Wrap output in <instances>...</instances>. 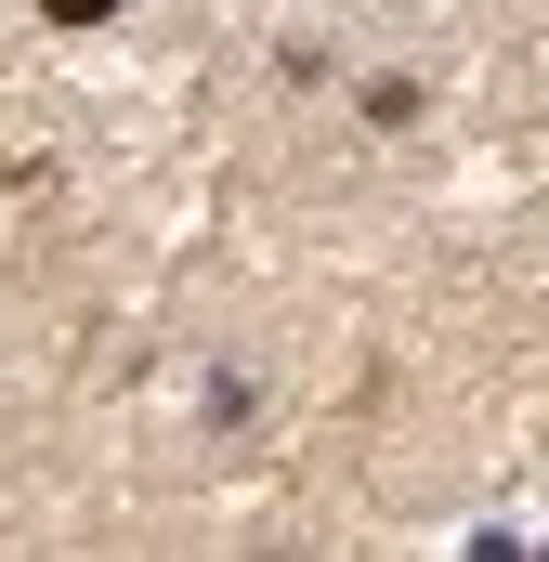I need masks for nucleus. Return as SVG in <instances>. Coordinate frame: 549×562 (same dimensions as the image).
<instances>
[{"label":"nucleus","mask_w":549,"mask_h":562,"mask_svg":"<svg viewBox=\"0 0 549 562\" xmlns=\"http://www.w3.org/2000/svg\"><path fill=\"white\" fill-rule=\"evenodd\" d=\"M53 13H105V0H53Z\"/></svg>","instance_id":"nucleus-1"}]
</instances>
